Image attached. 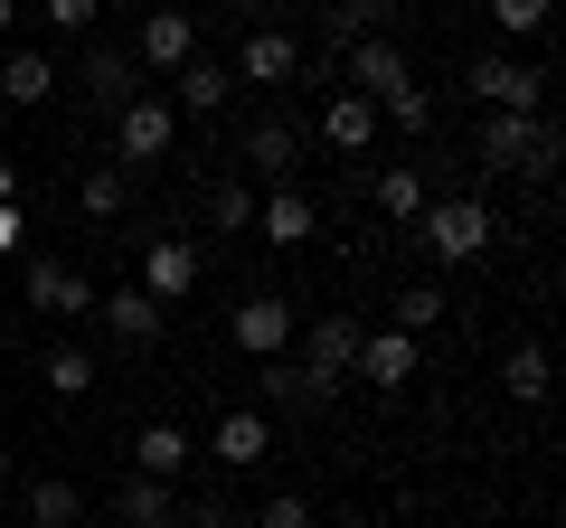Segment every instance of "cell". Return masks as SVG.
I'll return each mask as SVG.
<instances>
[{
	"instance_id": "6da1fadb",
	"label": "cell",
	"mask_w": 566,
	"mask_h": 528,
	"mask_svg": "<svg viewBox=\"0 0 566 528\" xmlns=\"http://www.w3.org/2000/svg\"><path fill=\"white\" fill-rule=\"evenodd\" d=\"M416 236H424L434 264H482L491 245H501V218H491V199H424Z\"/></svg>"
},
{
	"instance_id": "7a4b0ae2",
	"label": "cell",
	"mask_w": 566,
	"mask_h": 528,
	"mask_svg": "<svg viewBox=\"0 0 566 528\" xmlns=\"http://www.w3.org/2000/svg\"><path fill=\"white\" fill-rule=\"evenodd\" d=\"M293 340H303V359H293V368H303V387L322 397V406L340 397V387H359V378H349V368H359V311H322V321L293 330Z\"/></svg>"
},
{
	"instance_id": "3957f363",
	"label": "cell",
	"mask_w": 566,
	"mask_h": 528,
	"mask_svg": "<svg viewBox=\"0 0 566 528\" xmlns=\"http://www.w3.org/2000/svg\"><path fill=\"white\" fill-rule=\"evenodd\" d=\"M482 170H528V180H547L557 170V123L547 114H482Z\"/></svg>"
},
{
	"instance_id": "277c9868",
	"label": "cell",
	"mask_w": 566,
	"mask_h": 528,
	"mask_svg": "<svg viewBox=\"0 0 566 528\" xmlns=\"http://www.w3.org/2000/svg\"><path fill=\"white\" fill-rule=\"evenodd\" d=\"M463 85L482 95V114H547V66L510 57V47H482V57L463 66Z\"/></svg>"
},
{
	"instance_id": "5b68a950",
	"label": "cell",
	"mask_w": 566,
	"mask_h": 528,
	"mask_svg": "<svg viewBox=\"0 0 566 528\" xmlns=\"http://www.w3.org/2000/svg\"><path fill=\"white\" fill-rule=\"evenodd\" d=\"M170 142H180V104H170V95H133L114 114V161L123 170H151Z\"/></svg>"
},
{
	"instance_id": "8992f818",
	"label": "cell",
	"mask_w": 566,
	"mask_h": 528,
	"mask_svg": "<svg viewBox=\"0 0 566 528\" xmlns=\"http://www.w3.org/2000/svg\"><path fill=\"white\" fill-rule=\"evenodd\" d=\"M237 161H245V180L293 189V170H303V133H293V114H255V123H245V142H237Z\"/></svg>"
},
{
	"instance_id": "52a82bcc",
	"label": "cell",
	"mask_w": 566,
	"mask_h": 528,
	"mask_svg": "<svg viewBox=\"0 0 566 528\" xmlns=\"http://www.w3.org/2000/svg\"><path fill=\"white\" fill-rule=\"evenodd\" d=\"M227 76H245V85H274V95H293L303 85V39L283 20H264V29H245V47H237V66Z\"/></svg>"
},
{
	"instance_id": "ba28073f",
	"label": "cell",
	"mask_w": 566,
	"mask_h": 528,
	"mask_svg": "<svg viewBox=\"0 0 566 528\" xmlns=\"http://www.w3.org/2000/svg\"><path fill=\"white\" fill-rule=\"evenodd\" d=\"M340 85H349V95H368V104H387V95L416 85V66H406L397 39H349L340 47Z\"/></svg>"
},
{
	"instance_id": "9c48e42d",
	"label": "cell",
	"mask_w": 566,
	"mask_h": 528,
	"mask_svg": "<svg viewBox=\"0 0 566 528\" xmlns=\"http://www.w3.org/2000/svg\"><path fill=\"white\" fill-rule=\"evenodd\" d=\"M227 330H237L245 359H283V349H293V330H303V311L283 303V293H245V303L227 311Z\"/></svg>"
},
{
	"instance_id": "30bf717a",
	"label": "cell",
	"mask_w": 566,
	"mask_h": 528,
	"mask_svg": "<svg viewBox=\"0 0 566 528\" xmlns=\"http://www.w3.org/2000/svg\"><path fill=\"white\" fill-rule=\"evenodd\" d=\"M349 378H368L378 397H406V387L424 378V340H406V330H359V368Z\"/></svg>"
},
{
	"instance_id": "8fae6325",
	"label": "cell",
	"mask_w": 566,
	"mask_h": 528,
	"mask_svg": "<svg viewBox=\"0 0 566 528\" xmlns=\"http://www.w3.org/2000/svg\"><path fill=\"white\" fill-rule=\"evenodd\" d=\"M199 274H208V264H199V245H189V236H151V245H142V274H133V284L170 311V303H189V293H199Z\"/></svg>"
},
{
	"instance_id": "7c38bea8",
	"label": "cell",
	"mask_w": 566,
	"mask_h": 528,
	"mask_svg": "<svg viewBox=\"0 0 566 528\" xmlns=\"http://www.w3.org/2000/svg\"><path fill=\"white\" fill-rule=\"evenodd\" d=\"M20 303L29 311H48V321H85V311H95V284H85L76 264H20Z\"/></svg>"
},
{
	"instance_id": "4fadbf2b",
	"label": "cell",
	"mask_w": 566,
	"mask_h": 528,
	"mask_svg": "<svg viewBox=\"0 0 566 528\" xmlns=\"http://www.w3.org/2000/svg\"><path fill=\"white\" fill-rule=\"evenodd\" d=\"M189 57H199V20H189V10H151L142 39H133V66L142 76H180Z\"/></svg>"
},
{
	"instance_id": "5bb4252c",
	"label": "cell",
	"mask_w": 566,
	"mask_h": 528,
	"mask_svg": "<svg viewBox=\"0 0 566 528\" xmlns=\"http://www.w3.org/2000/svg\"><path fill=\"white\" fill-rule=\"evenodd\" d=\"M264 453H274V415H264V406H237V415L208 425V463H218V472H255Z\"/></svg>"
},
{
	"instance_id": "9a60e30c",
	"label": "cell",
	"mask_w": 566,
	"mask_h": 528,
	"mask_svg": "<svg viewBox=\"0 0 566 528\" xmlns=\"http://www.w3.org/2000/svg\"><path fill=\"white\" fill-rule=\"evenodd\" d=\"M255 236L293 255V245H312V236H322V208H312L303 189H255Z\"/></svg>"
},
{
	"instance_id": "2e32d148",
	"label": "cell",
	"mask_w": 566,
	"mask_h": 528,
	"mask_svg": "<svg viewBox=\"0 0 566 528\" xmlns=\"http://www.w3.org/2000/svg\"><path fill=\"white\" fill-rule=\"evenodd\" d=\"M189 463H199V434H189V425H170V415L133 425V472H151V482H180Z\"/></svg>"
},
{
	"instance_id": "e0dca14e",
	"label": "cell",
	"mask_w": 566,
	"mask_h": 528,
	"mask_svg": "<svg viewBox=\"0 0 566 528\" xmlns=\"http://www.w3.org/2000/svg\"><path fill=\"white\" fill-rule=\"evenodd\" d=\"M95 311H104V330H114V349H151V340H161V321H170V311L151 303L142 284H114V293H95Z\"/></svg>"
},
{
	"instance_id": "ac0fdd59",
	"label": "cell",
	"mask_w": 566,
	"mask_h": 528,
	"mask_svg": "<svg viewBox=\"0 0 566 528\" xmlns=\"http://www.w3.org/2000/svg\"><path fill=\"white\" fill-rule=\"evenodd\" d=\"M322 142L349 151V161H359V151H378V104L349 95V85H331V104H322Z\"/></svg>"
},
{
	"instance_id": "d6986e66",
	"label": "cell",
	"mask_w": 566,
	"mask_h": 528,
	"mask_svg": "<svg viewBox=\"0 0 566 528\" xmlns=\"http://www.w3.org/2000/svg\"><path fill=\"white\" fill-rule=\"evenodd\" d=\"M76 85L104 104V114H123V104L142 95V66H133V47H95V57L76 66Z\"/></svg>"
},
{
	"instance_id": "ffe728a7",
	"label": "cell",
	"mask_w": 566,
	"mask_h": 528,
	"mask_svg": "<svg viewBox=\"0 0 566 528\" xmlns=\"http://www.w3.org/2000/svg\"><path fill=\"white\" fill-rule=\"evenodd\" d=\"M170 85H180V114H199V123H208V114H227V95H237V76H227L208 47H199V57H189Z\"/></svg>"
},
{
	"instance_id": "44dd1931",
	"label": "cell",
	"mask_w": 566,
	"mask_h": 528,
	"mask_svg": "<svg viewBox=\"0 0 566 528\" xmlns=\"http://www.w3.org/2000/svg\"><path fill=\"white\" fill-rule=\"evenodd\" d=\"M0 95L10 104H48L57 95V57H48V47H10V57H0Z\"/></svg>"
},
{
	"instance_id": "7402d4cb",
	"label": "cell",
	"mask_w": 566,
	"mask_h": 528,
	"mask_svg": "<svg viewBox=\"0 0 566 528\" xmlns=\"http://www.w3.org/2000/svg\"><path fill=\"white\" fill-rule=\"evenodd\" d=\"M170 519H180V490L151 472H123V528H170Z\"/></svg>"
},
{
	"instance_id": "603a6c76",
	"label": "cell",
	"mask_w": 566,
	"mask_h": 528,
	"mask_svg": "<svg viewBox=\"0 0 566 528\" xmlns=\"http://www.w3.org/2000/svg\"><path fill=\"white\" fill-rule=\"evenodd\" d=\"M501 387H510V406H547V349L538 340H510L501 349Z\"/></svg>"
},
{
	"instance_id": "cb8c5ba5",
	"label": "cell",
	"mask_w": 566,
	"mask_h": 528,
	"mask_svg": "<svg viewBox=\"0 0 566 528\" xmlns=\"http://www.w3.org/2000/svg\"><path fill=\"white\" fill-rule=\"evenodd\" d=\"M20 519H29V528H76V519H85V490H76V482H57V472H48V482H29Z\"/></svg>"
},
{
	"instance_id": "d4e9b609",
	"label": "cell",
	"mask_w": 566,
	"mask_h": 528,
	"mask_svg": "<svg viewBox=\"0 0 566 528\" xmlns=\"http://www.w3.org/2000/svg\"><path fill=\"white\" fill-rule=\"evenodd\" d=\"M387 10L397 0H331V66H340L349 39H387Z\"/></svg>"
},
{
	"instance_id": "484cf974",
	"label": "cell",
	"mask_w": 566,
	"mask_h": 528,
	"mask_svg": "<svg viewBox=\"0 0 566 528\" xmlns=\"http://www.w3.org/2000/svg\"><path fill=\"white\" fill-rule=\"evenodd\" d=\"M255 387H264V406H283V415H312L322 397L303 387V368H293V349L283 359H255Z\"/></svg>"
},
{
	"instance_id": "4316f807",
	"label": "cell",
	"mask_w": 566,
	"mask_h": 528,
	"mask_svg": "<svg viewBox=\"0 0 566 528\" xmlns=\"http://www.w3.org/2000/svg\"><path fill=\"white\" fill-rule=\"evenodd\" d=\"M76 199H85V218H123V208H133V170H123V161L85 170V189H76Z\"/></svg>"
},
{
	"instance_id": "83f0119b",
	"label": "cell",
	"mask_w": 566,
	"mask_h": 528,
	"mask_svg": "<svg viewBox=\"0 0 566 528\" xmlns=\"http://www.w3.org/2000/svg\"><path fill=\"white\" fill-rule=\"evenodd\" d=\"M378 218H424V170H378Z\"/></svg>"
},
{
	"instance_id": "f1b7e54d",
	"label": "cell",
	"mask_w": 566,
	"mask_h": 528,
	"mask_svg": "<svg viewBox=\"0 0 566 528\" xmlns=\"http://www.w3.org/2000/svg\"><path fill=\"white\" fill-rule=\"evenodd\" d=\"M434 321H444V293H434V284H406V293H397V321H387V330H406V340H424Z\"/></svg>"
},
{
	"instance_id": "f546056e",
	"label": "cell",
	"mask_w": 566,
	"mask_h": 528,
	"mask_svg": "<svg viewBox=\"0 0 566 528\" xmlns=\"http://www.w3.org/2000/svg\"><path fill=\"white\" fill-rule=\"evenodd\" d=\"M39 378L57 387V397H85V387H95V359H85V349H66V340H57V349H48V359H39Z\"/></svg>"
},
{
	"instance_id": "4dcf8cb0",
	"label": "cell",
	"mask_w": 566,
	"mask_h": 528,
	"mask_svg": "<svg viewBox=\"0 0 566 528\" xmlns=\"http://www.w3.org/2000/svg\"><path fill=\"white\" fill-rule=\"evenodd\" d=\"M482 10H491V29H501V47H510V39H538V29H547V0H482Z\"/></svg>"
},
{
	"instance_id": "1f68e13d",
	"label": "cell",
	"mask_w": 566,
	"mask_h": 528,
	"mask_svg": "<svg viewBox=\"0 0 566 528\" xmlns=\"http://www.w3.org/2000/svg\"><path fill=\"white\" fill-rule=\"evenodd\" d=\"M378 123H397V133H434V95H424V85H406V95L378 104Z\"/></svg>"
},
{
	"instance_id": "d6a6232c",
	"label": "cell",
	"mask_w": 566,
	"mask_h": 528,
	"mask_svg": "<svg viewBox=\"0 0 566 528\" xmlns=\"http://www.w3.org/2000/svg\"><path fill=\"white\" fill-rule=\"evenodd\" d=\"M48 10V29H57V39H85V29L104 20V0H39Z\"/></svg>"
},
{
	"instance_id": "836d02e7",
	"label": "cell",
	"mask_w": 566,
	"mask_h": 528,
	"mask_svg": "<svg viewBox=\"0 0 566 528\" xmlns=\"http://www.w3.org/2000/svg\"><path fill=\"white\" fill-rule=\"evenodd\" d=\"M208 218L218 226H255V180H227L218 199H208Z\"/></svg>"
},
{
	"instance_id": "e575fe53",
	"label": "cell",
	"mask_w": 566,
	"mask_h": 528,
	"mask_svg": "<svg viewBox=\"0 0 566 528\" xmlns=\"http://www.w3.org/2000/svg\"><path fill=\"white\" fill-rule=\"evenodd\" d=\"M255 528H312V500L303 490H274V500L255 509Z\"/></svg>"
},
{
	"instance_id": "d590c367",
	"label": "cell",
	"mask_w": 566,
	"mask_h": 528,
	"mask_svg": "<svg viewBox=\"0 0 566 528\" xmlns=\"http://www.w3.org/2000/svg\"><path fill=\"white\" fill-rule=\"evenodd\" d=\"M20 245H29V208H20V199H0V264L20 255Z\"/></svg>"
},
{
	"instance_id": "8d00e7d4",
	"label": "cell",
	"mask_w": 566,
	"mask_h": 528,
	"mask_svg": "<svg viewBox=\"0 0 566 528\" xmlns=\"http://www.w3.org/2000/svg\"><path fill=\"white\" fill-rule=\"evenodd\" d=\"M170 528H237V509H227V500H189Z\"/></svg>"
},
{
	"instance_id": "74e56055",
	"label": "cell",
	"mask_w": 566,
	"mask_h": 528,
	"mask_svg": "<svg viewBox=\"0 0 566 528\" xmlns=\"http://www.w3.org/2000/svg\"><path fill=\"white\" fill-rule=\"evenodd\" d=\"M0 199H20V170H10V161H0Z\"/></svg>"
},
{
	"instance_id": "f35d334b",
	"label": "cell",
	"mask_w": 566,
	"mask_h": 528,
	"mask_svg": "<svg viewBox=\"0 0 566 528\" xmlns=\"http://www.w3.org/2000/svg\"><path fill=\"white\" fill-rule=\"evenodd\" d=\"M10 20H20V0H0V39H10Z\"/></svg>"
},
{
	"instance_id": "ab89813d",
	"label": "cell",
	"mask_w": 566,
	"mask_h": 528,
	"mask_svg": "<svg viewBox=\"0 0 566 528\" xmlns=\"http://www.w3.org/2000/svg\"><path fill=\"white\" fill-rule=\"evenodd\" d=\"M10 472H20V463H10V444H0V490H10Z\"/></svg>"
},
{
	"instance_id": "60d3db41",
	"label": "cell",
	"mask_w": 566,
	"mask_h": 528,
	"mask_svg": "<svg viewBox=\"0 0 566 528\" xmlns=\"http://www.w3.org/2000/svg\"><path fill=\"white\" fill-rule=\"evenodd\" d=\"M274 10H303V0H274Z\"/></svg>"
},
{
	"instance_id": "b9f144b4",
	"label": "cell",
	"mask_w": 566,
	"mask_h": 528,
	"mask_svg": "<svg viewBox=\"0 0 566 528\" xmlns=\"http://www.w3.org/2000/svg\"><path fill=\"white\" fill-rule=\"evenodd\" d=\"M0 528H20V519H10V509H0Z\"/></svg>"
}]
</instances>
